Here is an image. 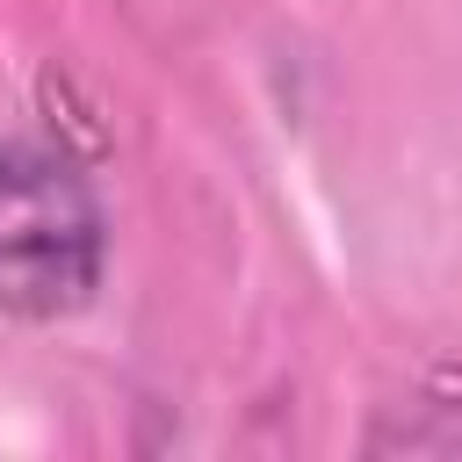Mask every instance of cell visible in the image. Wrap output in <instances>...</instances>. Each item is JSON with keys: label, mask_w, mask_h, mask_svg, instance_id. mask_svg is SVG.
Segmentation results:
<instances>
[{"label": "cell", "mask_w": 462, "mask_h": 462, "mask_svg": "<svg viewBox=\"0 0 462 462\" xmlns=\"http://www.w3.org/2000/svg\"><path fill=\"white\" fill-rule=\"evenodd\" d=\"M108 209L87 166L43 137H0V318L65 325L101 296Z\"/></svg>", "instance_id": "1"}]
</instances>
